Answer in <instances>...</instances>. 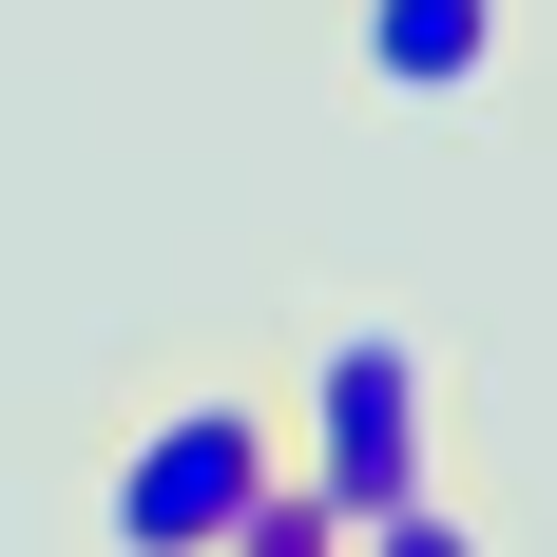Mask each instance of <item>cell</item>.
Returning <instances> with one entry per match:
<instances>
[{
	"label": "cell",
	"instance_id": "obj_1",
	"mask_svg": "<svg viewBox=\"0 0 557 557\" xmlns=\"http://www.w3.org/2000/svg\"><path fill=\"white\" fill-rule=\"evenodd\" d=\"M288 481H308V500H327L366 557H461V500H443V404H423V346H404V327H327V346H308Z\"/></svg>",
	"mask_w": 557,
	"mask_h": 557
},
{
	"label": "cell",
	"instance_id": "obj_3",
	"mask_svg": "<svg viewBox=\"0 0 557 557\" xmlns=\"http://www.w3.org/2000/svg\"><path fill=\"white\" fill-rule=\"evenodd\" d=\"M500 58H519V0H346V77L404 97V115L500 97Z\"/></svg>",
	"mask_w": 557,
	"mask_h": 557
},
{
	"label": "cell",
	"instance_id": "obj_2",
	"mask_svg": "<svg viewBox=\"0 0 557 557\" xmlns=\"http://www.w3.org/2000/svg\"><path fill=\"white\" fill-rule=\"evenodd\" d=\"M288 481V404L270 385H173L135 443H115V481H97V539H135V557H231V519Z\"/></svg>",
	"mask_w": 557,
	"mask_h": 557
}]
</instances>
